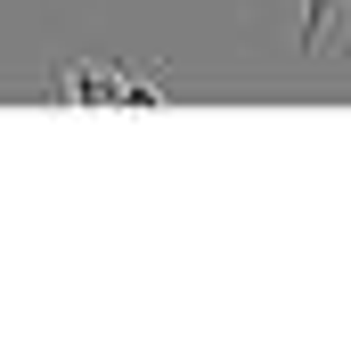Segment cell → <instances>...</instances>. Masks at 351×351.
Returning a JSON list of instances; mask_svg holds the SVG:
<instances>
[{
  "label": "cell",
  "mask_w": 351,
  "mask_h": 351,
  "mask_svg": "<svg viewBox=\"0 0 351 351\" xmlns=\"http://www.w3.org/2000/svg\"><path fill=\"white\" fill-rule=\"evenodd\" d=\"M147 106H164V74H123V114H147Z\"/></svg>",
  "instance_id": "3957f363"
},
{
  "label": "cell",
  "mask_w": 351,
  "mask_h": 351,
  "mask_svg": "<svg viewBox=\"0 0 351 351\" xmlns=\"http://www.w3.org/2000/svg\"><path fill=\"white\" fill-rule=\"evenodd\" d=\"M294 33H302V58H311V66H319V58H335V49L351 41V0H302Z\"/></svg>",
  "instance_id": "7a4b0ae2"
},
{
  "label": "cell",
  "mask_w": 351,
  "mask_h": 351,
  "mask_svg": "<svg viewBox=\"0 0 351 351\" xmlns=\"http://www.w3.org/2000/svg\"><path fill=\"white\" fill-rule=\"evenodd\" d=\"M123 74H131V66H90V58H74V66H58L49 98H58V106H114V114H123Z\"/></svg>",
  "instance_id": "6da1fadb"
}]
</instances>
